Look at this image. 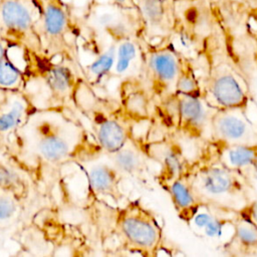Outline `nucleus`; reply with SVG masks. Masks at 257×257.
<instances>
[{
    "instance_id": "1",
    "label": "nucleus",
    "mask_w": 257,
    "mask_h": 257,
    "mask_svg": "<svg viewBox=\"0 0 257 257\" xmlns=\"http://www.w3.org/2000/svg\"><path fill=\"white\" fill-rule=\"evenodd\" d=\"M184 175L205 204L237 211L248 202L246 188L249 185L244 176L226 168L214 158L189 166Z\"/></svg>"
},
{
    "instance_id": "2",
    "label": "nucleus",
    "mask_w": 257,
    "mask_h": 257,
    "mask_svg": "<svg viewBox=\"0 0 257 257\" xmlns=\"http://www.w3.org/2000/svg\"><path fill=\"white\" fill-rule=\"evenodd\" d=\"M115 227L123 248L130 252L154 256L163 245V226L140 200L128 201L118 211Z\"/></svg>"
},
{
    "instance_id": "3",
    "label": "nucleus",
    "mask_w": 257,
    "mask_h": 257,
    "mask_svg": "<svg viewBox=\"0 0 257 257\" xmlns=\"http://www.w3.org/2000/svg\"><path fill=\"white\" fill-rule=\"evenodd\" d=\"M210 107L203 97L173 91L161 98L158 113L168 126L189 139H200L209 126Z\"/></svg>"
},
{
    "instance_id": "4",
    "label": "nucleus",
    "mask_w": 257,
    "mask_h": 257,
    "mask_svg": "<svg viewBox=\"0 0 257 257\" xmlns=\"http://www.w3.org/2000/svg\"><path fill=\"white\" fill-rule=\"evenodd\" d=\"M182 54L168 41L161 44H149L144 41L143 68L148 88L160 98L173 92L180 72Z\"/></svg>"
},
{
    "instance_id": "5",
    "label": "nucleus",
    "mask_w": 257,
    "mask_h": 257,
    "mask_svg": "<svg viewBox=\"0 0 257 257\" xmlns=\"http://www.w3.org/2000/svg\"><path fill=\"white\" fill-rule=\"evenodd\" d=\"M202 97L213 109L246 108L249 101L244 82L229 64L212 67L204 85Z\"/></svg>"
},
{
    "instance_id": "6",
    "label": "nucleus",
    "mask_w": 257,
    "mask_h": 257,
    "mask_svg": "<svg viewBox=\"0 0 257 257\" xmlns=\"http://www.w3.org/2000/svg\"><path fill=\"white\" fill-rule=\"evenodd\" d=\"M37 15L33 0H0V33L10 40L35 41Z\"/></svg>"
},
{
    "instance_id": "7",
    "label": "nucleus",
    "mask_w": 257,
    "mask_h": 257,
    "mask_svg": "<svg viewBox=\"0 0 257 257\" xmlns=\"http://www.w3.org/2000/svg\"><path fill=\"white\" fill-rule=\"evenodd\" d=\"M139 11L142 39L149 44L168 42L175 25L174 0H134Z\"/></svg>"
},
{
    "instance_id": "8",
    "label": "nucleus",
    "mask_w": 257,
    "mask_h": 257,
    "mask_svg": "<svg viewBox=\"0 0 257 257\" xmlns=\"http://www.w3.org/2000/svg\"><path fill=\"white\" fill-rule=\"evenodd\" d=\"M246 108L214 109L209 127L213 142L224 144L257 143L256 131L245 114Z\"/></svg>"
},
{
    "instance_id": "9",
    "label": "nucleus",
    "mask_w": 257,
    "mask_h": 257,
    "mask_svg": "<svg viewBox=\"0 0 257 257\" xmlns=\"http://www.w3.org/2000/svg\"><path fill=\"white\" fill-rule=\"evenodd\" d=\"M143 152L148 159L159 164L158 182L163 188L183 176L189 167L182 147L171 139H163L147 144L144 146Z\"/></svg>"
},
{
    "instance_id": "10",
    "label": "nucleus",
    "mask_w": 257,
    "mask_h": 257,
    "mask_svg": "<svg viewBox=\"0 0 257 257\" xmlns=\"http://www.w3.org/2000/svg\"><path fill=\"white\" fill-rule=\"evenodd\" d=\"M213 158L226 168L242 173L257 160V143L224 144L213 142Z\"/></svg>"
},
{
    "instance_id": "11",
    "label": "nucleus",
    "mask_w": 257,
    "mask_h": 257,
    "mask_svg": "<svg viewBox=\"0 0 257 257\" xmlns=\"http://www.w3.org/2000/svg\"><path fill=\"white\" fill-rule=\"evenodd\" d=\"M164 189L170 195L179 218L186 223H188L197 210L205 204L199 199L185 175L175 179L166 185Z\"/></svg>"
},
{
    "instance_id": "12",
    "label": "nucleus",
    "mask_w": 257,
    "mask_h": 257,
    "mask_svg": "<svg viewBox=\"0 0 257 257\" xmlns=\"http://www.w3.org/2000/svg\"><path fill=\"white\" fill-rule=\"evenodd\" d=\"M147 159L143 150L131 140L119 151L110 154L111 166L122 176L135 179L144 177L148 169Z\"/></svg>"
},
{
    "instance_id": "13",
    "label": "nucleus",
    "mask_w": 257,
    "mask_h": 257,
    "mask_svg": "<svg viewBox=\"0 0 257 257\" xmlns=\"http://www.w3.org/2000/svg\"><path fill=\"white\" fill-rule=\"evenodd\" d=\"M144 40L133 36L117 40L113 71L116 75H125L132 69L143 68Z\"/></svg>"
},
{
    "instance_id": "14",
    "label": "nucleus",
    "mask_w": 257,
    "mask_h": 257,
    "mask_svg": "<svg viewBox=\"0 0 257 257\" xmlns=\"http://www.w3.org/2000/svg\"><path fill=\"white\" fill-rule=\"evenodd\" d=\"M121 177L122 175L112 166L97 165L90 170L88 180L91 189L95 193L109 196L118 201L122 198L119 187Z\"/></svg>"
},
{
    "instance_id": "15",
    "label": "nucleus",
    "mask_w": 257,
    "mask_h": 257,
    "mask_svg": "<svg viewBox=\"0 0 257 257\" xmlns=\"http://www.w3.org/2000/svg\"><path fill=\"white\" fill-rule=\"evenodd\" d=\"M123 108L128 117L135 120L149 118L150 97L146 88L135 78H128L123 92Z\"/></svg>"
},
{
    "instance_id": "16",
    "label": "nucleus",
    "mask_w": 257,
    "mask_h": 257,
    "mask_svg": "<svg viewBox=\"0 0 257 257\" xmlns=\"http://www.w3.org/2000/svg\"><path fill=\"white\" fill-rule=\"evenodd\" d=\"M97 139L101 148L110 155L124 147L131 137L123 123L116 119L105 118L99 122Z\"/></svg>"
},
{
    "instance_id": "17",
    "label": "nucleus",
    "mask_w": 257,
    "mask_h": 257,
    "mask_svg": "<svg viewBox=\"0 0 257 257\" xmlns=\"http://www.w3.org/2000/svg\"><path fill=\"white\" fill-rule=\"evenodd\" d=\"M228 246L246 253L257 252V227L236 213L234 233L228 241Z\"/></svg>"
},
{
    "instance_id": "18",
    "label": "nucleus",
    "mask_w": 257,
    "mask_h": 257,
    "mask_svg": "<svg viewBox=\"0 0 257 257\" xmlns=\"http://www.w3.org/2000/svg\"><path fill=\"white\" fill-rule=\"evenodd\" d=\"M176 92L202 97V85L195 72L192 59L182 55L180 72L175 84Z\"/></svg>"
},
{
    "instance_id": "19",
    "label": "nucleus",
    "mask_w": 257,
    "mask_h": 257,
    "mask_svg": "<svg viewBox=\"0 0 257 257\" xmlns=\"http://www.w3.org/2000/svg\"><path fill=\"white\" fill-rule=\"evenodd\" d=\"M234 218H229L222 216L220 213H216L199 235L214 240H222L224 237H227L229 241L234 233Z\"/></svg>"
},
{
    "instance_id": "20",
    "label": "nucleus",
    "mask_w": 257,
    "mask_h": 257,
    "mask_svg": "<svg viewBox=\"0 0 257 257\" xmlns=\"http://www.w3.org/2000/svg\"><path fill=\"white\" fill-rule=\"evenodd\" d=\"M41 155L47 161H59L63 159L69 151L67 143L60 137L49 136L42 139L38 145Z\"/></svg>"
},
{
    "instance_id": "21",
    "label": "nucleus",
    "mask_w": 257,
    "mask_h": 257,
    "mask_svg": "<svg viewBox=\"0 0 257 257\" xmlns=\"http://www.w3.org/2000/svg\"><path fill=\"white\" fill-rule=\"evenodd\" d=\"M116 42L117 40L111 38L105 50H103L97 56V58L89 65V71L97 78L102 77L113 68L115 61Z\"/></svg>"
},
{
    "instance_id": "22",
    "label": "nucleus",
    "mask_w": 257,
    "mask_h": 257,
    "mask_svg": "<svg viewBox=\"0 0 257 257\" xmlns=\"http://www.w3.org/2000/svg\"><path fill=\"white\" fill-rule=\"evenodd\" d=\"M23 110V103L15 101L10 111L0 115V132H6L14 127L20 121Z\"/></svg>"
},
{
    "instance_id": "23",
    "label": "nucleus",
    "mask_w": 257,
    "mask_h": 257,
    "mask_svg": "<svg viewBox=\"0 0 257 257\" xmlns=\"http://www.w3.org/2000/svg\"><path fill=\"white\" fill-rule=\"evenodd\" d=\"M70 73L64 67H56L52 69L48 76L50 86L57 91H65L70 85Z\"/></svg>"
},
{
    "instance_id": "24",
    "label": "nucleus",
    "mask_w": 257,
    "mask_h": 257,
    "mask_svg": "<svg viewBox=\"0 0 257 257\" xmlns=\"http://www.w3.org/2000/svg\"><path fill=\"white\" fill-rule=\"evenodd\" d=\"M19 78V70L6 57L0 60V84L3 86H12Z\"/></svg>"
},
{
    "instance_id": "25",
    "label": "nucleus",
    "mask_w": 257,
    "mask_h": 257,
    "mask_svg": "<svg viewBox=\"0 0 257 257\" xmlns=\"http://www.w3.org/2000/svg\"><path fill=\"white\" fill-rule=\"evenodd\" d=\"M236 213L257 227V199L248 201L243 207L237 210Z\"/></svg>"
},
{
    "instance_id": "26",
    "label": "nucleus",
    "mask_w": 257,
    "mask_h": 257,
    "mask_svg": "<svg viewBox=\"0 0 257 257\" xmlns=\"http://www.w3.org/2000/svg\"><path fill=\"white\" fill-rule=\"evenodd\" d=\"M16 211L15 202L8 196L0 197V220H6L13 216Z\"/></svg>"
},
{
    "instance_id": "27",
    "label": "nucleus",
    "mask_w": 257,
    "mask_h": 257,
    "mask_svg": "<svg viewBox=\"0 0 257 257\" xmlns=\"http://www.w3.org/2000/svg\"><path fill=\"white\" fill-rule=\"evenodd\" d=\"M17 175L10 169H7L0 165V187L7 188L12 186L17 181Z\"/></svg>"
},
{
    "instance_id": "28",
    "label": "nucleus",
    "mask_w": 257,
    "mask_h": 257,
    "mask_svg": "<svg viewBox=\"0 0 257 257\" xmlns=\"http://www.w3.org/2000/svg\"><path fill=\"white\" fill-rule=\"evenodd\" d=\"M248 185H257V160L241 173Z\"/></svg>"
},
{
    "instance_id": "29",
    "label": "nucleus",
    "mask_w": 257,
    "mask_h": 257,
    "mask_svg": "<svg viewBox=\"0 0 257 257\" xmlns=\"http://www.w3.org/2000/svg\"><path fill=\"white\" fill-rule=\"evenodd\" d=\"M234 1H236L239 5H241L243 8H245L249 12L257 10V0H234Z\"/></svg>"
},
{
    "instance_id": "30",
    "label": "nucleus",
    "mask_w": 257,
    "mask_h": 257,
    "mask_svg": "<svg viewBox=\"0 0 257 257\" xmlns=\"http://www.w3.org/2000/svg\"><path fill=\"white\" fill-rule=\"evenodd\" d=\"M107 1L125 8H136L134 0H107Z\"/></svg>"
},
{
    "instance_id": "31",
    "label": "nucleus",
    "mask_w": 257,
    "mask_h": 257,
    "mask_svg": "<svg viewBox=\"0 0 257 257\" xmlns=\"http://www.w3.org/2000/svg\"><path fill=\"white\" fill-rule=\"evenodd\" d=\"M250 19H251V22L256 25V28H255V29H254L253 27H252V28H253V30H254L256 36H257V10H254V11L250 12Z\"/></svg>"
},
{
    "instance_id": "32",
    "label": "nucleus",
    "mask_w": 257,
    "mask_h": 257,
    "mask_svg": "<svg viewBox=\"0 0 257 257\" xmlns=\"http://www.w3.org/2000/svg\"><path fill=\"white\" fill-rule=\"evenodd\" d=\"M4 57H5V48L0 42V60H2Z\"/></svg>"
}]
</instances>
